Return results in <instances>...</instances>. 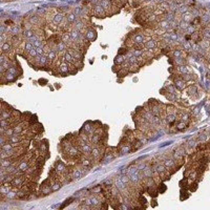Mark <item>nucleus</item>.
<instances>
[{
  "label": "nucleus",
  "instance_id": "nucleus-17",
  "mask_svg": "<svg viewBox=\"0 0 210 210\" xmlns=\"http://www.w3.org/2000/svg\"><path fill=\"white\" fill-rule=\"evenodd\" d=\"M63 185H64L63 182L59 180V179H54V180H52V182H50V186H52V192H56V191H58V190H60L61 188L63 187Z\"/></svg>",
  "mask_w": 210,
  "mask_h": 210
},
{
  "label": "nucleus",
  "instance_id": "nucleus-36",
  "mask_svg": "<svg viewBox=\"0 0 210 210\" xmlns=\"http://www.w3.org/2000/svg\"><path fill=\"white\" fill-rule=\"evenodd\" d=\"M210 139L209 135L206 133H200L198 135V137H197V141H198V144H200V143H206L208 140Z\"/></svg>",
  "mask_w": 210,
  "mask_h": 210
},
{
  "label": "nucleus",
  "instance_id": "nucleus-49",
  "mask_svg": "<svg viewBox=\"0 0 210 210\" xmlns=\"http://www.w3.org/2000/svg\"><path fill=\"white\" fill-rule=\"evenodd\" d=\"M180 185H181V187H182V188L184 187V186H185V187H187V186H188V178H187V177H185V178L181 181Z\"/></svg>",
  "mask_w": 210,
  "mask_h": 210
},
{
  "label": "nucleus",
  "instance_id": "nucleus-7",
  "mask_svg": "<svg viewBox=\"0 0 210 210\" xmlns=\"http://www.w3.org/2000/svg\"><path fill=\"white\" fill-rule=\"evenodd\" d=\"M93 16H95V17L97 18H102L103 19V18L107 17V13H106V11H105L99 3H96L93 6Z\"/></svg>",
  "mask_w": 210,
  "mask_h": 210
},
{
  "label": "nucleus",
  "instance_id": "nucleus-24",
  "mask_svg": "<svg viewBox=\"0 0 210 210\" xmlns=\"http://www.w3.org/2000/svg\"><path fill=\"white\" fill-rule=\"evenodd\" d=\"M25 125H26V123L24 121H21V122L17 123L15 125H13V129H14L15 133H24Z\"/></svg>",
  "mask_w": 210,
  "mask_h": 210
},
{
  "label": "nucleus",
  "instance_id": "nucleus-6",
  "mask_svg": "<svg viewBox=\"0 0 210 210\" xmlns=\"http://www.w3.org/2000/svg\"><path fill=\"white\" fill-rule=\"evenodd\" d=\"M184 93L187 94V96H189V97L191 98V99H193V100H195V99H198L199 98V88L194 83H193V84L187 85V87L185 88Z\"/></svg>",
  "mask_w": 210,
  "mask_h": 210
},
{
  "label": "nucleus",
  "instance_id": "nucleus-50",
  "mask_svg": "<svg viewBox=\"0 0 210 210\" xmlns=\"http://www.w3.org/2000/svg\"><path fill=\"white\" fill-rule=\"evenodd\" d=\"M44 45H45V44H44ZM44 45H43V46H40V48H36V50H37L38 56L44 55Z\"/></svg>",
  "mask_w": 210,
  "mask_h": 210
},
{
  "label": "nucleus",
  "instance_id": "nucleus-3",
  "mask_svg": "<svg viewBox=\"0 0 210 210\" xmlns=\"http://www.w3.org/2000/svg\"><path fill=\"white\" fill-rule=\"evenodd\" d=\"M170 80H172V84L175 85V87L177 88L178 92H184L185 88L187 87V82L184 81L178 74H175V75H171L170 77Z\"/></svg>",
  "mask_w": 210,
  "mask_h": 210
},
{
  "label": "nucleus",
  "instance_id": "nucleus-11",
  "mask_svg": "<svg viewBox=\"0 0 210 210\" xmlns=\"http://www.w3.org/2000/svg\"><path fill=\"white\" fill-rule=\"evenodd\" d=\"M84 34H85L86 39H87L89 42H93V41H95L96 39L98 38L97 31H96L93 26H88V28H86V31H85Z\"/></svg>",
  "mask_w": 210,
  "mask_h": 210
},
{
  "label": "nucleus",
  "instance_id": "nucleus-16",
  "mask_svg": "<svg viewBox=\"0 0 210 210\" xmlns=\"http://www.w3.org/2000/svg\"><path fill=\"white\" fill-rule=\"evenodd\" d=\"M28 21L33 26H40V24L42 23V17L39 15H33L28 18Z\"/></svg>",
  "mask_w": 210,
  "mask_h": 210
},
{
  "label": "nucleus",
  "instance_id": "nucleus-37",
  "mask_svg": "<svg viewBox=\"0 0 210 210\" xmlns=\"http://www.w3.org/2000/svg\"><path fill=\"white\" fill-rule=\"evenodd\" d=\"M187 126H188L187 122H184V121H180V120H179L178 122H175V127L177 128L178 131H183V130L187 129Z\"/></svg>",
  "mask_w": 210,
  "mask_h": 210
},
{
  "label": "nucleus",
  "instance_id": "nucleus-53",
  "mask_svg": "<svg viewBox=\"0 0 210 210\" xmlns=\"http://www.w3.org/2000/svg\"><path fill=\"white\" fill-rule=\"evenodd\" d=\"M38 82L40 83V85H45L46 83H48V80H46V79H39Z\"/></svg>",
  "mask_w": 210,
  "mask_h": 210
},
{
  "label": "nucleus",
  "instance_id": "nucleus-31",
  "mask_svg": "<svg viewBox=\"0 0 210 210\" xmlns=\"http://www.w3.org/2000/svg\"><path fill=\"white\" fill-rule=\"evenodd\" d=\"M125 61H126V56L121 55V54H118L115 57V59H114V63H115V65H118V66H121Z\"/></svg>",
  "mask_w": 210,
  "mask_h": 210
},
{
  "label": "nucleus",
  "instance_id": "nucleus-47",
  "mask_svg": "<svg viewBox=\"0 0 210 210\" xmlns=\"http://www.w3.org/2000/svg\"><path fill=\"white\" fill-rule=\"evenodd\" d=\"M198 189V182H191L189 186V190L192 192V191H195V190Z\"/></svg>",
  "mask_w": 210,
  "mask_h": 210
},
{
  "label": "nucleus",
  "instance_id": "nucleus-5",
  "mask_svg": "<svg viewBox=\"0 0 210 210\" xmlns=\"http://www.w3.org/2000/svg\"><path fill=\"white\" fill-rule=\"evenodd\" d=\"M25 180H26V178H25V175H23V173H19V175H16L15 177H14V179L12 180V182H11V184H12L13 188H21L22 186H24L25 184Z\"/></svg>",
  "mask_w": 210,
  "mask_h": 210
},
{
  "label": "nucleus",
  "instance_id": "nucleus-51",
  "mask_svg": "<svg viewBox=\"0 0 210 210\" xmlns=\"http://www.w3.org/2000/svg\"><path fill=\"white\" fill-rule=\"evenodd\" d=\"M158 190H159V193H163V192H164V191L166 190V186L162 183L161 185L158 186Z\"/></svg>",
  "mask_w": 210,
  "mask_h": 210
},
{
  "label": "nucleus",
  "instance_id": "nucleus-34",
  "mask_svg": "<svg viewBox=\"0 0 210 210\" xmlns=\"http://www.w3.org/2000/svg\"><path fill=\"white\" fill-rule=\"evenodd\" d=\"M201 33H202L203 39L210 40V25H205V26H203L202 30H201Z\"/></svg>",
  "mask_w": 210,
  "mask_h": 210
},
{
  "label": "nucleus",
  "instance_id": "nucleus-18",
  "mask_svg": "<svg viewBox=\"0 0 210 210\" xmlns=\"http://www.w3.org/2000/svg\"><path fill=\"white\" fill-rule=\"evenodd\" d=\"M13 50H14V46H13L11 40L6 41V42H4L2 45H1V52H3V54H8V55H10Z\"/></svg>",
  "mask_w": 210,
  "mask_h": 210
},
{
  "label": "nucleus",
  "instance_id": "nucleus-22",
  "mask_svg": "<svg viewBox=\"0 0 210 210\" xmlns=\"http://www.w3.org/2000/svg\"><path fill=\"white\" fill-rule=\"evenodd\" d=\"M70 32V37H72V42H78L83 34L82 32L76 30V28H72Z\"/></svg>",
  "mask_w": 210,
  "mask_h": 210
},
{
  "label": "nucleus",
  "instance_id": "nucleus-14",
  "mask_svg": "<svg viewBox=\"0 0 210 210\" xmlns=\"http://www.w3.org/2000/svg\"><path fill=\"white\" fill-rule=\"evenodd\" d=\"M65 19V13L63 12H59L58 11L57 13H55V15H54V18H52V23L55 26H59L61 23L63 22V20Z\"/></svg>",
  "mask_w": 210,
  "mask_h": 210
},
{
  "label": "nucleus",
  "instance_id": "nucleus-52",
  "mask_svg": "<svg viewBox=\"0 0 210 210\" xmlns=\"http://www.w3.org/2000/svg\"><path fill=\"white\" fill-rule=\"evenodd\" d=\"M139 201H140V202H139V203H141V204H142V205H143V204H144V205H145L146 203H147V201H146V199L144 198V197H143L142 194H140V195H139Z\"/></svg>",
  "mask_w": 210,
  "mask_h": 210
},
{
  "label": "nucleus",
  "instance_id": "nucleus-32",
  "mask_svg": "<svg viewBox=\"0 0 210 210\" xmlns=\"http://www.w3.org/2000/svg\"><path fill=\"white\" fill-rule=\"evenodd\" d=\"M146 191H147L148 194L151 197V198H157L158 194H159V190H158L157 185H153V186H150V187L146 188Z\"/></svg>",
  "mask_w": 210,
  "mask_h": 210
},
{
  "label": "nucleus",
  "instance_id": "nucleus-1",
  "mask_svg": "<svg viewBox=\"0 0 210 210\" xmlns=\"http://www.w3.org/2000/svg\"><path fill=\"white\" fill-rule=\"evenodd\" d=\"M162 163L164 164L166 169H167L171 175H173L175 171H178L179 168H180V166H181V165H178V164H177V161H175L172 157L171 158L165 157L164 158V160L162 161Z\"/></svg>",
  "mask_w": 210,
  "mask_h": 210
},
{
  "label": "nucleus",
  "instance_id": "nucleus-21",
  "mask_svg": "<svg viewBox=\"0 0 210 210\" xmlns=\"http://www.w3.org/2000/svg\"><path fill=\"white\" fill-rule=\"evenodd\" d=\"M79 148H80L82 155H90V153H92V149H93V144H92V143H85V144H83V145L80 146Z\"/></svg>",
  "mask_w": 210,
  "mask_h": 210
},
{
  "label": "nucleus",
  "instance_id": "nucleus-12",
  "mask_svg": "<svg viewBox=\"0 0 210 210\" xmlns=\"http://www.w3.org/2000/svg\"><path fill=\"white\" fill-rule=\"evenodd\" d=\"M31 160H33V159H31ZM31 160H25V159H23L22 161H20V162L18 163L17 168L18 170H19V172L26 173V171H28L31 167Z\"/></svg>",
  "mask_w": 210,
  "mask_h": 210
},
{
  "label": "nucleus",
  "instance_id": "nucleus-23",
  "mask_svg": "<svg viewBox=\"0 0 210 210\" xmlns=\"http://www.w3.org/2000/svg\"><path fill=\"white\" fill-rule=\"evenodd\" d=\"M73 28L83 33V31H84L85 28H86V25H85V21L83 20V18H79V19H78V20L73 24Z\"/></svg>",
  "mask_w": 210,
  "mask_h": 210
},
{
  "label": "nucleus",
  "instance_id": "nucleus-41",
  "mask_svg": "<svg viewBox=\"0 0 210 210\" xmlns=\"http://www.w3.org/2000/svg\"><path fill=\"white\" fill-rule=\"evenodd\" d=\"M200 17H201V23H202L203 26L210 24V15H208V14H203Z\"/></svg>",
  "mask_w": 210,
  "mask_h": 210
},
{
  "label": "nucleus",
  "instance_id": "nucleus-15",
  "mask_svg": "<svg viewBox=\"0 0 210 210\" xmlns=\"http://www.w3.org/2000/svg\"><path fill=\"white\" fill-rule=\"evenodd\" d=\"M158 46H159V44H158V40L157 39H155V38H151L150 40L146 41V42L143 44L144 50H155Z\"/></svg>",
  "mask_w": 210,
  "mask_h": 210
},
{
  "label": "nucleus",
  "instance_id": "nucleus-2",
  "mask_svg": "<svg viewBox=\"0 0 210 210\" xmlns=\"http://www.w3.org/2000/svg\"><path fill=\"white\" fill-rule=\"evenodd\" d=\"M50 182H52L50 178H48L46 180L43 181L42 184L39 187V190H38V197H48L50 193H52Z\"/></svg>",
  "mask_w": 210,
  "mask_h": 210
},
{
  "label": "nucleus",
  "instance_id": "nucleus-19",
  "mask_svg": "<svg viewBox=\"0 0 210 210\" xmlns=\"http://www.w3.org/2000/svg\"><path fill=\"white\" fill-rule=\"evenodd\" d=\"M178 119L180 121H184V122H187L189 123L190 120H191V115L185 110H181L179 111L178 110Z\"/></svg>",
  "mask_w": 210,
  "mask_h": 210
},
{
  "label": "nucleus",
  "instance_id": "nucleus-4",
  "mask_svg": "<svg viewBox=\"0 0 210 210\" xmlns=\"http://www.w3.org/2000/svg\"><path fill=\"white\" fill-rule=\"evenodd\" d=\"M35 147L37 151H39L40 155H44L45 158H48V141L41 140L36 142Z\"/></svg>",
  "mask_w": 210,
  "mask_h": 210
},
{
  "label": "nucleus",
  "instance_id": "nucleus-20",
  "mask_svg": "<svg viewBox=\"0 0 210 210\" xmlns=\"http://www.w3.org/2000/svg\"><path fill=\"white\" fill-rule=\"evenodd\" d=\"M65 19L67 20L68 23H70V24L73 25L74 23H75L76 21L79 19V16H78L76 13H74L73 11H70V12H68V13L65 14Z\"/></svg>",
  "mask_w": 210,
  "mask_h": 210
},
{
  "label": "nucleus",
  "instance_id": "nucleus-38",
  "mask_svg": "<svg viewBox=\"0 0 210 210\" xmlns=\"http://www.w3.org/2000/svg\"><path fill=\"white\" fill-rule=\"evenodd\" d=\"M90 194H101L103 192V185L99 184V185L94 186L92 189L89 190Z\"/></svg>",
  "mask_w": 210,
  "mask_h": 210
},
{
  "label": "nucleus",
  "instance_id": "nucleus-25",
  "mask_svg": "<svg viewBox=\"0 0 210 210\" xmlns=\"http://www.w3.org/2000/svg\"><path fill=\"white\" fill-rule=\"evenodd\" d=\"M46 56H48V59L50 62V64H52V63H55L56 60L58 59V52L55 48H52V50L46 54Z\"/></svg>",
  "mask_w": 210,
  "mask_h": 210
},
{
  "label": "nucleus",
  "instance_id": "nucleus-43",
  "mask_svg": "<svg viewBox=\"0 0 210 210\" xmlns=\"http://www.w3.org/2000/svg\"><path fill=\"white\" fill-rule=\"evenodd\" d=\"M187 12H189V6L186 4H183V5H180V8H179V10L177 13H179L180 15H183V14H185V13H187Z\"/></svg>",
  "mask_w": 210,
  "mask_h": 210
},
{
  "label": "nucleus",
  "instance_id": "nucleus-13",
  "mask_svg": "<svg viewBox=\"0 0 210 210\" xmlns=\"http://www.w3.org/2000/svg\"><path fill=\"white\" fill-rule=\"evenodd\" d=\"M18 79L17 76L13 75V74L9 73V72H6L5 74H3V75H1V83L2 84H8V83H13L15 82L16 80Z\"/></svg>",
  "mask_w": 210,
  "mask_h": 210
},
{
  "label": "nucleus",
  "instance_id": "nucleus-30",
  "mask_svg": "<svg viewBox=\"0 0 210 210\" xmlns=\"http://www.w3.org/2000/svg\"><path fill=\"white\" fill-rule=\"evenodd\" d=\"M175 73L178 75H184V74L190 73L189 66L188 65H180V66H175Z\"/></svg>",
  "mask_w": 210,
  "mask_h": 210
},
{
  "label": "nucleus",
  "instance_id": "nucleus-10",
  "mask_svg": "<svg viewBox=\"0 0 210 210\" xmlns=\"http://www.w3.org/2000/svg\"><path fill=\"white\" fill-rule=\"evenodd\" d=\"M98 3H99V4H100L105 11H106V13H107V16L109 15L110 11L114 10V9H117V6L114 4L111 0H99V2H98Z\"/></svg>",
  "mask_w": 210,
  "mask_h": 210
},
{
  "label": "nucleus",
  "instance_id": "nucleus-40",
  "mask_svg": "<svg viewBox=\"0 0 210 210\" xmlns=\"http://www.w3.org/2000/svg\"><path fill=\"white\" fill-rule=\"evenodd\" d=\"M13 123L11 120H0V128L2 129H8V128L12 127Z\"/></svg>",
  "mask_w": 210,
  "mask_h": 210
},
{
  "label": "nucleus",
  "instance_id": "nucleus-9",
  "mask_svg": "<svg viewBox=\"0 0 210 210\" xmlns=\"http://www.w3.org/2000/svg\"><path fill=\"white\" fill-rule=\"evenodd\" d=\"M52 168L56 170V172H57L58 175H63L65 171H66V169H67V166H66V164H65V163L63 162L62 160L58 159V160L56 161L55 163H54V166H52Z\"/></svg>",
  "mask_w": 210,
  "mask_h": 210
},
{
  "label": "nucleus",
  "instance_id": "nucleus-27",
  "mask_svg": "<svg viewBox=\"0 0 210 210\" xmlns=\"http://www.w3.org/2000/svg\"><path fill=\"white\" fill-rule=\"evenodd\" d=\"M55 50L58 52V54H64V52L68 50V45L66 44V43L60 41V42L55 46Z\"/></svg>",
  "mask_w": 210,
  "mask_h": 210
},
{
  "label": "nucleus",
  "instance_id": "nucleus-33",
  "mask_svg": "<svg viewBox=\"0 0 210 210\" xmlns=\"http://www.w3.org/2000/svg\"><path fill=\"white\" fill-rule=\"evenodd\" d=\"M197 146H198V141H197V139H190V140L187 141V143H186V150H193L194 148H197Z\"/></svg>",
  "mask_w": 210,
  "mask_h": 210
},
{
  "label": "nucleus",
  "instance_id": "nucleus-46",
  "mask_svg": "<svg viewBox=\"0 0 210 210\" xmlns=\"http://www.w3.org/2000/svg\"><path fill=\"white\" fill-rule=\"evenodd\" d=\"M73 201H75V197H70V198H68L67 200L64 201V203H63V205L61 206V208H65L66 206L70 205V203H73Z\"/></svg>",
  "mask_w": 210,
  "mask_h": 210
},
{
  "label": "nucleus",
  "instance_id": "nucleus-26",
  "mask_svg": "<svg viewBox=\"0 0 210 210\" xmlns=\"http://www.w3.org/2000/svg\"><path fill=\"white\" fill-rule=\"evenodd\" d=\"M34 35H36V30L35 28H28V30H24L22 33V38L24 40H30L31 38Z\"/></svg>",
  "mask_w": 210,
  "mask_h": 210
},
{
  "label": "nucleus",
  "instance_id": "nucleus-44",
  "mask_svg": "<svg viewBox=\"0 0 210 210\" xmlns=\"http://www.w3.org/2000/svg\"><path fill=\"white\" fill-rule=\"evenodd\" d=\"M3 136H5V137L8 138H11V137H13V136L15 135V131H14V129H13V126L12 127H10V128H8V129H5V131L2 133Z\"/></svg>",
  "mask_w": 210,
  "mask_h": 210
},
{
  "label": "nucleus",
  "instance_id": "nucleus-35",
  "mask_svg": "<svg viewBox=\"0 0 210 210\" xmlns=\"http://www.w3.org/2000/svg\"><path fill=\"white\" fill-rule=\"evenodd\" d=\"M62 59H63V61H65V62H67V63H75V58L73 57V55L70 54L68 50H66V52H64L62 55Z\"/></svg>",
  "mask_w": 210,
  "mask_h": 210
},
{
  "label": "nucleus",
  "instance_id": "nucleus-28",
  "mask_svg": "<svg viewBox=\"0 0 210 210\" xmlns=\"http://www.w3.org/2000/svg\"><path fill=\"white\" fill-rule=\"evenodd\" d=\"M61 41L64 43H66L67 45H70L72 43V37H70V31H65L62 32L61 34Z\"/></svg>",
  "mask_w": 210,
  "mask_h": 210
},
{
  "label": "nucleus",
  "instance_id": "nucleus-48",
  "mask_svg": "<svg viewBox=\"0 0 210 210\" xmlns=\"http://www.w3.org/2000/svg\"><path fill=\"white\" fill-rule=\"evenodd\" d=\"M199 114H200V108L199 107H193L192 109H191V113H190V115H191V117H195V116H198Z\"/></svg>",
  "mask_w": 210,
  "mask_h": 210
},
{
  "label": "nucleus",
  "instance_id": "nucleus-29",
  "mask_svg": "<svg viewBox=\"0 0 210 210\" xmlns=\"http://www.w3.org/2000/svg\"><path fill=\"white\" fill-rule=\"evenodd\" d=\"M166 99H167L168 101H170V102L172 103H175V102H179L181 99V95L180 93H175V94H166L165 95Z\"/></svg>",
  "mask_w": 210,
  "mask_h": 210
},
{
  "label": "nucleus",
  "instance_id": "nucleus-42",
  "mask_svg": "<svg viewBox=\"0 0 210 210\" xmlns=\"http://www.w3.org/2000/svg\"><path fill=\"white\" fill-rule=\"evenodd\" d=\"M141 68V65L139 63H136V64H130L129 65V74H136L138 73Z\"/></svg>",
  "mask_w": 210,
  "mask_h": 210
},
{
  "label": "nucleus",
  "instance_id": "nucleus-8",
  "mask_svg": "<svg viewBox=\"0 0 210 210\" xmlns=\"http://www.w3.org/2000/svg\"><path fill=\"white\" fill-rule=\"evenodd\" d=\"M23 26L22 24H18V23H14L13 25H11L8 30V34L10 33L11 36H20L22 35L23 33Z\"/></svg>",
  "mask_w": 210,
  "mask_h": 210
},
{
  "label": "nucleus",
  "instance_id": "nucleus-45",
  "mask_svg": "<svg viewBox=\"0 0 210 210\" xmlns=\"http://www.w3.org/2000/svg\"><path fill=\"white\" fill-rule=\"evenodd\" d=\"M38 123V119H37V116L34 115V116H31V118L28 119V125L30 126H34L35 124Z\"/></svg>",
  "mask_w": 210,
  "mask_h": 210
},
{
  "label": "nucleus",
  "instance_id": "nucleus-54",
  "mask_svg": "<svg viewBox=\"0 0 210 210\" xmlns=\"http://www.w3.org/2000/svg\"><path fill=\"white\" fill-rule=\"evenodd\" d=\"M206 60H207V63L210 62V50H208V52H207V56H206Z\"/></svg>",
  "mask_w": 210,
  "mask_h": 210
},
{
  "label": "nucleus",
  "instance_id": "nucleus-39",
  "mask_svg": "<svg viewBox=\"0 0 210 210\" xmlns=\"http://www.w3.org/2000/svg\"><path fill=\"white\" fill-rule=\"evenodd\" d=\"M181 19H182V20H184V21H186V22H188V23H190L191 22V21L193 20V15L192 14H191V12H187V13H185V14H183V15H181Z\"/></svg>",
  "mask_w": 210,
  "mask_h": 210
}]
</instances>
